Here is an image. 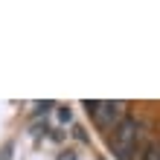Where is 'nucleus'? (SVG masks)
Masks as SVG:
<instances>
[{
    "label": "nucleus",
    "mask_w": 160,
    "mask_h": 160,
    "mask_svg": "<svg viewBox=\"0 0 160 160\" xmlns=\"http://www.w3.org/2000/svg\"><path fill=\"white\" fill-rule=\"evenodd\" d=\"M143 146H146L143 143V125L131 117H125L114 128V134H111V152L117 154V160H134V154Z\"/></svg>",
    "instance_id": "nucleus-1"
},
{
    "label": "nucleus",
    "mask_w": 160,
    "mask_h": 160,
    "mask_svg": "<svg viewBox=\"0 0 160 160\" xmlns=\"http://www.w3.org/2000/svg\"><path fill=\"white\" fill-rule=\"evenodd\" d=\"M84 108H88V114L96 119V125L99 128H105V131H114L122 119L128 117V102H122V99H105V102H84Z\"/></svg>",
    "instance_id": "nucleus-2"
},
{
    "label": "nucleus",
    "mask_w": 160,
    "mask_h": 160,
    "mask_svg": "<svg viewBox=\"0 0 160 160\" xmlns=\"http://www.w3.org/2000/svg\"><path fill=\"white\" fill-rule=\"evenodd\" d=\"M134 160H160V146H154V143H146V146L137 152V157H134Z\"/></svg>",
    "instance_id": "nucleus-3"
},
{
    "label": "nucleus",
    "mask_w": 160,
    "mask_h": 160,
    "mask_svg": "<svg viewBox=\"0 0 160 160\" xmlns=\"http://www.w3.org/2000/svg\"><path fill=\"white\" fill-rule=\"evenodd\" d=\"M9 157H12V143H6L0 148V160H9Z\"/></svg>",
    "instance_id": "nucleus-4"
},
{
    "label": "nucleus",
    "mask_w": 160,
    "mask_h": 160,
    "mask_svg": "<svg viewBox=\"0 0 160 160\" xmlns=\"http://www.w3.org/2000/svg\"><path fill=\"white\" fill-rule=\"evenodd\" d=\"M58 160H76V154H73V152H64V154H61Z\"/></svg>",
    "instance_id": "nucleus-5"
}]
</instances>
